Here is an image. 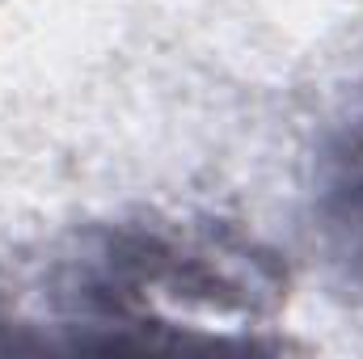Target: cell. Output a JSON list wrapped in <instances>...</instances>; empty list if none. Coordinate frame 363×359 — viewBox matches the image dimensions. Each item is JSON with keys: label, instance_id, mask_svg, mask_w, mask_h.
I'll use <instances>...</instances> for the list:
<instances>
[{"label": "cell", "instance_id": "2", "mask_svg": "<svg viewBox=\"0 0 363 359\" xmlns=\"http://www.w3.org/2000/svg\"><path fill=\"white\" fill-rule=\"evenodd\" d=\"M313 237L334 279L363 304V106L325 136L317 153Z\"/></svg>", "mask_w": 363, "mask_h": 359}, {"label": "cell", "instance_id": "1", "mask_svg": "<svg viewBox=\"0 0 363 359\" xmlns=\"http://www.w3.org/2000/svg\"><path fill=\"white\" fill-rule=\"evenodd\" d=\"M291 275L254 233L178 211L81 224L0 263L4 351H279Z\"/></svg>", "mask_w": 363, "mask_h": 359}]
</instances>
